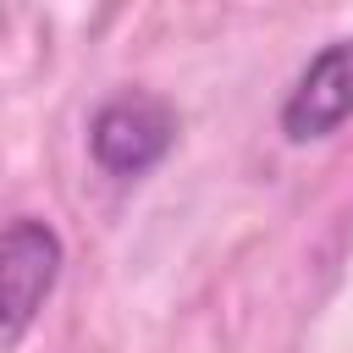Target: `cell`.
I'll return each instance as SVG.
<instances>
[{
	"instance_id": "obj_3",
	"label": "cell",
	"mask_w": 353,
	"mask_h": 353,
	"mask_svg": "<svg viewBox=\"0 0 353 353\" xmlns=\"http://www.w3.org/2000/svg\"><path fill=\"white\" fill-rule=\"evenodd\" d=\"M353 116V39H331L287 88L281 99V132L287 143L331 138Z\"/></svg>"
},
{
	"instance_id": "obj_2",
	"label": "cell",
	"mask_w": 353,
	"mask_h": 353,
	"mask_svg": "<svg viewBox=\"0 0 353 353\" xmlns=\"http://www.w3.org/2000/svg\"><path fill=\"white\" fill-rule=\"evenodd\" d=\"M176 143V110L149 88H121L88 116V154L105 176L138 182Z\"/></svg>"
},
{
	"instance_id": "obj_1",
	"label": "cell",
	"mask_w": 353,
	"mask_h": 353,
	"mask_svg": "<svg viewBox=\"0 0 353 353\" xmlns=\"http://www.w3.org/2000/svg\"><path fill=\"white\" fill-rule=\"evenodd\" d=\"M66 265V243L50 221L17 215L0 226V353H17L33 331L39 309L50 303Z\"/></svg>"
}]
</instances>
